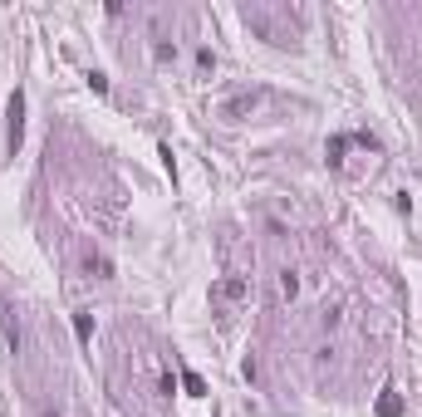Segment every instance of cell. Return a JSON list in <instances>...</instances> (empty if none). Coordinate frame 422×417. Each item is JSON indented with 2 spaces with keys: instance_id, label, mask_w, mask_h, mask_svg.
Masks as SVG:
<instances>
[{
  "instance_id": "cell-1",
  "label": "cell",
  "mask_w": 422,
  "mask_h": 417,
  "mask_svg": "<svg viewBox=\"0 0 422 417\" xmlns=\"http://www.w3.org/2000/svg\"><path fill=\"white\" fill-rule=\"evenodd\" d=\"M250 295V285L241 280V275H226V280H217V290H211V299L217 304H236V299H246Z\"/></svg>"
},
{
  "instance_id": "cell-2",
  "label": "cell",
  "mask_w": 422,
  "mask_h": 417,
  "mask_svg": "<svg viewBox=\"0 0 422 417\" xmlns=\"http://www.w3.org/2000/svg\"><path fill=\"white\" fill-rule=\"evenodd\" d=\"M20 138H25V98L15 93L10 98V147H20Z\"/></svg>"
},
{
  "instance_id": "cell-3",
  "label": "cell",
  "mask_w": 422,
  "mask_h": 417,
  "mask_svg": "<svg viewBox=\"0 0 422 417\" xmlns=\"http://www.w3.org/2000/svg\"><path fill=\"white\" fill-rule=\"evenodd\" d=\"M250 109H255V93H241V98L221 103V118H241V113H250Z\"/></svg>"
},
{
  "instance_id": "cell-4",
  "label": "cell",
  "mask_w": 422,
  "mask_h": 417,
  "mask_svg": "<svg viewBox=\"0 0 422 417\" xmlns=\"http://www.w3.org/2000/svg\"><path fill=\"white\" fill-rule=\"evenodd\" d=\"M378 417H403V398H398L393 388H388V393L378 398Z\"/></svg>"
},
{
  "instance_id": "cell-5",
  "label": "cell",
  "mask_w": 422,
  "mask_h": 417,
  "mask_svg": "<svg viewBox=\"0 0 422 417\" xmlns=\"http://www.w3.org/2000/svg\"><path fill=\"white\" fill-rule=\"evenodd\" d=\"M74 334H79V344H89L93 339V319L89 315H74Z\"/></svg>"
},
{
  "instance_id": "cell-6",
  "label": "cell",
  "mask_w": 422,
  "mask_h": 417,
  "mask_svg": "<svg viewBox=\"0 0 422 417\" xmlns=\"http://www.w3.org/2000/svg\"><path fill=\"white\" fill-rule=\"evenodd\" d=\"M295 290H300V280H295V270H285V275H280V295L295 299Z\"/></svg>"
},
{
  "instance_id": "cell-7",
  "label": "cell",
  "mask_w": 422,
  "mask_h": 417,
  "mask_svg": "<svg viewBox=\"0 0 422 417\" xmlns=\"http://www.w3.org/2000/svg\"><path fill=\"white\" fill-rule=\"evenodd\" d=\"M182 383H187V393H196V398H201V393H206V383H201V378H196V373H182Z\"/></svg>"
},
{
  "instance_id": "cell-8",
  "label": "cell",
  "mask_w": 422,
  "mask_h": 417,
  "mask_svg": "<svg viewBox=\"0 0 422 417\" xmlns=\"http://www.w3.org/2000/svg\"><path fill=\"white\" fill-rule=\"evenodd\" d=\"M344 147H349V138H334V142H329V163H339V158H344Z\"/></svg>"
}]
</instances>
